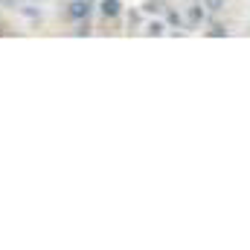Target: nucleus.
I'll return each mask as SVG.
<instances>
[{"label": "nucleus", "instance_id": "obj_1", "mask_svg": "<svg viewBox=\"0 0 250 250\" xmlns=\"http://www.w3.org/2000/svg\"><path fill=\"white\" fill-rule=\"evenodd\" d=\"M93 12H96V3H93V0H70V3L64 6V18L73 21V23L87 21Z\"/></svg>", "mask_w": 250, "mask_h": 250}, {"label": "nucleus", "instance_id": "obj_2", "mask_svg": "<svg viewBox=\"0 0 250 250\" xmlns=\"http://www.w3.org/2000/svg\"><path fill=\"white\" fill-rule=\"evenodd\" d=\"M96 12L105 18V21H117L123 15V0H99Z\"/></svg>", "mask_w": 250, "mask_h": 250}, {"label": "nucleus", "instance_id": "obj_3", "mask_svg": "<svg viewBox=\"0 0 250 250\" xmlns=\"http://www.w3.org/2000/svg\"><path fill=\"white\" fill-rule=\"evenodd\" d=\"M184 21H187L189 29H198V26L207 21V9H204V6H198V3H192V6H187V15H184Z\"/></svg>", "mask_w": 250, "mask_h": 250}, {"label": "nucleus", "instance_id": "obj_4", "mask_svg": "<svg viewBox=\"0 0 250 250\" xmlns=\"http://www.w3.org/2000/svg\"><path fill=\"white\" fill-rule=\"evenodd\" d=\"M166 26H187V21L178 9H166Z\"/></svg>", "mask_w": 250, "mask_h": 250}, {"label": "nucleus", "instance_id": "obj_5", "mask_svg": "<svg viewBox=\"0 0 250 250\" xmlns=\"http://www.w3.org/2000/svg\"><path fill=\"white\" fill-rule=\"evenodd\" d=\"M143 12L146 15H160V12H166V3L163 0H146L143 3Z\"/></svg>", "mask_w": 250, "mask_h": 250}, {"label": "nucleus", "instance_id": "obj_6", "mask_svg": "<svg viewBox=\"0 0 250 250\" xmlns=\"http://www.w3.org/2000/svg\"><path fill=\"white\" fill-rule=\"evenodd\" d=\"M166 32V23L163 21H148L146 23V35H163Z\"/></svg>", "mask_w": 250, "mask_h": 250}, {"label": "nucleus", "instance_id": "obj_7", "mask_svg": "<svg viewBox=\"0 0 250 250\" xmlns=\"http://www.w3.org/2000/svg\"><path fill=\"white\" fill-rule=\"evenodd\" d=\"M201 6H204L207 12H221V9H224V0H201Z\"/></svg>", "mask_w": 250, "mask_h": 250}, {"label": "nucleus", "instance_id": "obj_8", "mask_svg": "<svg viewBox=\"0 0 250 250\" xmlns=\"http://www.w3.org/2000/svg\"><path fill=\"white\" fill-rule=\"evenodd\" d=\"M207 35H212V38H224V35H227V29H224V26H221V23H212V26H209V32H207Z\"/></svg>", "mask_w": 250, "mask_h": 250}]
</instances>
